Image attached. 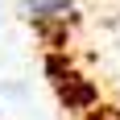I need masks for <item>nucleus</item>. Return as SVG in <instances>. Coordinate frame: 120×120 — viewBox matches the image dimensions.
I'll return each mask as SVG.
<instances>
[{"mask_svg":"<svg viewBox=\"0 0 120 120\" xmlns=\"http://www.w3.org/2000/svg\"><path fill=\"white\" fill-rule=\"evenodd\" d=\"M21 12L37 33L58 37V33L71 29L75 12H79V0H21Z\"/></svg>","mask_w":120,"mask_h":120,"instance_id":"1","label":"nucleus"}]
</instances>
